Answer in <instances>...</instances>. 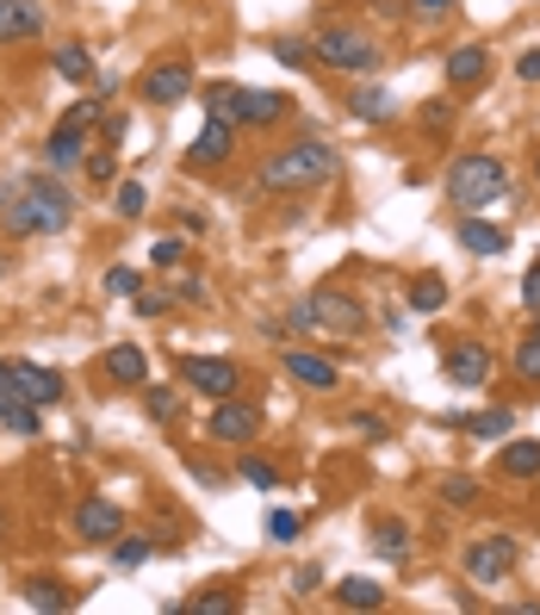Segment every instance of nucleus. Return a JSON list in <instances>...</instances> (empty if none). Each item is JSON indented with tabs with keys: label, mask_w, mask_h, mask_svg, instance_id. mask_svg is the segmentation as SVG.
I'll return each instance as SVG.
<instances>
[{
	"label": "nucleus",
	"mask_w": 540,
	"mask_h": 615,
	"mask_svg": "<svg viewBox=\"0 0 540 615\" xmlns=\"http://www.w3.org/2000/svg\"><path fill=\"white\" fill-rule=\"evenodd\" d=\"M75 218L62 181H7L0 187V231L7 236H57Z\"/></svg>",
	"instance_id": "f257e3e1"
},
{
	"label": "nucleus",
	"mask_w": 540,
	"mask_h": 615,
	"mask_svg": "<svg viewBox=\"0 0 540 615\" xmlns=\"http://www.w3.org/2000/svg\"><path fill=\"white\" fill-rule=\"evenodd\" d=\"M336 169H342L336 143L305 137V143H286L280 155H268V162H261V174H255V187H261V193H310V187H324Z\"/></svg>",
	"instance_id": "f03ea898"
},
{
	"label": "nucleus",
	"mask_w": 540,
	"mask_h": 615,
	"mask_svg": "<svg viewBox=\"0 0 540 615\" xmlns=\"http://www.w3.org/2000/svg\"><path fill=\"white\" fill-rule=\"evenodd\" d=\"M503 193H509V169L497 155H454L447 162V199L460 212H484V206H497Z\"/></svg>",
	"instance_id": "7ed1b4c3"
},
{
	"label": "nucleus",
	"mask_w": 540,
	"mask_h": 615,
	"mask_svg": "<svg viewBox=\"0 0 540 615\" xmlns=\"http://www.w3.org/2000/svg\"><path fill=\"white\" fill-rule=\"evenodd\" d=\"M310 57L336 69V76H367V69H379V44L367 32H354V25H324L310 38Z\"/></svg>",
	"instance_id": "20e7f679"
},
{
	"label": "nucleus",
	"mask_w": 540,
	"mask_h": 615,
	"mask_svg": "<svg viewBox=\"0 0 540 615\" xmlns=\"http://www.w3.org/2000/svg\"><path fill=\"white\" fill-rule=\"evenodd\" d=\"M516 559H521V541L516 535L466 541V572H472V584H503V578L516 572Z\"/></svg>",
	"instance_id": "39448f33"
},
{
	"label": "nucleus",
	"mask_w": 540,
	"mask_h": 615,
	"mask_svg": "<svg viewBox=\"0 0 540 615\" xmlns=\"http://www.w3.org/2000/svg\"><path fill=\"white\" fill-rule=\"evenodd\" d=\"M180 380L193 385V392H206V398H236L243 392V373H236V361H224V355H187V367H180Z\"/></svg>",
	"instance_id": "423d86ee"
},
{
	"label": "nucleus",
	"mask_w": 540,
	"mask_h": 615,
	"mask_svg": "<svg viewBox=\"0 0 540 615\" xmlns=\"http://www.w3.org/2000/svg\"><path fill=\"white\" fill-rule=\"evenodd\" d=\"M310 311H317V329H329V336H361L367 329V305L354 299V292H310Z\"/></svg>",
	"instance_id": "0eeeda50"
},
{
	"label": "nucleus",
	"mask_w": 540,
	"mask_h": 615,
	"mask_svg": "<svg viewBox=\"0 0 540 615\" xmlns=\"http://www.w3.org/2000/svg\"><path fill=\"white\" fill-rule=\"evenodd\" d=\"M442 373L454 385H484L491 380V348L479 343V336H460V343L442 348Z\"/></svg>",
	"instance_id": "6e6552de"
},
{
	"label": "nucleus",
	"mask_w": 540,
	"mask_h": 615,
	"mask_svg": "<svg viewBox=\"0 0 540 615\" xmlns=\"http://www.w3.org/2000/svg\"><path fill=\"white\" fill-rule=\"evenodd\" d=\"M187 94H193V62L187 57L155 62L150 76H143V100H150V106H180Z\"/></svg>",
	"instance_id": "1a4fd4ad"
},
{
	"label": "nucleus",
	"mask_w": 540,
	"mask_h": 615,
	"mask_svg": "<svg viewBox=\"0 0 540 615\" xmlns=\"http://www.w3.org/2000/svg\"><path fill=\"white\" fill-rule=\"evenodd\" d=\"M231 155H236V125L231 118H206L199 137L187 143V169H224Z\"/></svg>",
	"instance_id": "9d476101"
},
{
	"label": "nucleus",
	"mask_w": 540,
	"mask_h": 615,
	"mask_svg": "<svg viewBox=\"0 0 540 615\" xmlns=\"http://www.w3.org/2000/svg\"><path fill=\"white\" fill-rule=\"evenodd\" d=\"M286 118V94H273V88H243L236 94V131H268Z\"/></svg>",
	"instance_id": "9b49d317"
},
{
	"label": "nucleus",
	"mask_w": 540,
	"mask_h": 615,
	"mask_svg": "<svg viewBox=\"0 0 540 615\" xmlns=\"http://www.w3.org/2000/svg\"><path fill=\"white\" fill-rule=\"evenodd\" d=\"M75 535L81 541H118L125 535V510H118V503H106V498H81L75 503Z\"/></svg>",
	"instance_id": "f8f14e48"
},
{
	"label": "nucleus",
	"mask_w": 540,
	"mask_h": 615,
	"mask_svg": "<svg viewBox=\"0 0 540 615\" xmlns=\"http://www.w3.org/2000/svg\"><path fill=\"white\" fill-rule=\"evenodd\" d=\"M255 436H261V410L255 404H236V398H218L212 442H255Z\"/></svg>",
	"instance_id": "ddd939ff"
},
{
	"label": "nucleus",
	"mask_w": 540,
	"mask_h": 615,
	"mask_svg": "<svg viewBox=\"0 0 540 615\" xmlns=\"http://www.w3.org/2000/svg\"><path fill=\"white\" fill-rule=\"evenodd\" d=\"M280 367H286L298 385H310V392H336V380H342V367L329 361V355H310V348H286Z\"/></svg>",
	"instance_id": "4468645a"
},
{
	"label": "nucleus",
	"mask_w": 540,
	"mask_h": 615,
	"mask_svg": "<svg viewBox=\"0 0 540 615\" xmlns=\"http://www.w3.org/2000/svg\"><path fill=\"white\" fill-rule=\"evenodd\" d=\"M13 373H20V398H25V404H38V410H50V404L62 398V373H57V367L13 361Z\"/></svg>",
	"instance_id": "2eb2a0df"
},
{
	"label": "nucleus",
	"mask_w": 540,
	"mask_h": 615,
	"mask_svg": "<svg viewBox=\"0 0 540 615\" xmlns=\"http://www.w3.org/2000/svg\"><path fill=\"white\" fill-rule=\"evenodd\" d=\"M491 76V50L484 44H454L447 50V88H479Z\"/></svg>",
	"instance_id": "dca6fc26"
},
{
	"label": "nucleus",
	"mask_w": 540,
	"mask_h": 615,
	"mask_svg": "<svg viewBox=\"0 0 540 615\" xmlns=\"http://www.w3.org/2000/svg\"><path fill=\"white\" fill-rule=\"evenodd\" d=\"M81 155H87V125H69L62 118L57 131L44 137V169H75Z\"/></svg>",
	"instance_id": "f3484780"
},
{
	"label": "nucleus",
	"mask_w": 540,
	"mask_h": 615,
	"mask_svg": "<svg viewBox=\"0 0 540 615\" xmlns=\"http://www.w3.org/2000/svg\"><path fill=\"white\" fill-rule=\"evenodd\" d=\"M106 380L113 385H150V361L137 343H113L106 348Z\"/></svg>",
	"instance_id": "a211bd4d"
},
{
	"label": "nucleus",
	"mask_w": 540,
	"mask_h": 615,
	"mask_svg": "<svg viewBox=\"0 0 540 615\" xmlns=\"http://www.w3.org/2000/svg\"><path fill=\"white\" fill-rule=\"evenodd\" d=\"M44 32V13L32 0H0V44H20V38H38Z\"/></svg>",
	"instance_id": "6ab92c4d"
},
{
	"label": "nucleus",
	"mask_w": 540,
	"mask_h": 615,
	"mask_svg": "<svg viewBox=\"0 0 540 615\" xmlns=\"http://www.w3.org/2000/svg\"><path fill=\"white\" fill-rule=\"evenodd\" d=\"M348 118H361V125H391V118H398V94H386V88H354V94H348Z\"/></svg>",
	"instance_id": "aec40b11"
},
{
	"label": "nucleus",
	"mask_w": 540,
	"mask_h": 615,
	"mask_svg": "<svg viewBox=\"0 0 540 615\" xmlns=\"http://www.w3.org/2000/svg\"><path fill=\"white\" fill-rule=\"evenodd\" d=\"M447 429H466L472 442H497V436H509V429H516V410H509V404H497V410H479V417H447Z\"/></svg>",
	"instance_id": "412c9836"
},
{
	"label": "nucleus",
	"mask_w": 540,
	"mask_h": 615,
	"mask_svg": "<svg viewBox=\"0 0 540 615\" xmlns=\"http://www.w3.org/2000/svg\"><path fill=\"white\" fill-rule=\"evenodd\" d=\"M460 243H466V255H503V250H509V236H503L497 224H484L479 212L460 218Z\"/></svg>",
	"instance_id": "4be33fe9"
},
{
	"label": "nucleus",
	"mask_w": 540,
	"mask_h": 615,
	"mask_svg": "<svg viewBox=\"0 0 540 615\" xmlns=\"http://www.w3.org/2000/svg\"><path fill=\"white\" fill-rule=\"evenodd\" d=\"M497 473H503V479H535V473H540V442H528V436H521V442H503Z\"/></svg>",
	"instance_id": "5701e85b"
},
{
	"label": "nucleus",
	"mask_w": 540,
	"mask_h": 615,
	"mask_svg": "<svg viewBox=\"0 0 540 615\" xmlns=\"http://www.w3.org/2000/svg\"><path fill=\"white\" fill-rule=\"evenodd\" d=\"M442 305H447V280H442V274H416V280H410V311L435 317Z\"/></svg>",
	"instance_id": "b1692460"
},
{
	"label": "nucleus",
	"mask_w": 540,
	"mask_h": 615,
	"mask_svg": "<svg viewBox=\"0 0 540 615\" xmlns=\"http://www.w3.org/2000/svg\"><path fill=\"white\" fill-rule=\"evenodd\" d=\"M336 603H342V610H379L386 591H379L373 578H342V584H336Z\"/></svg>",
	"instance_id": "393cba45"
},
{
	"label": "nucleus",
	"mask_w": 540,
	"mask_h": 615,
	"mask_svg": "<svg viewBox=\"0 0 540 615\" xmlns=\"http://www.w3.org/2000/svg\"><path fill=\"white\" fill-rule=\"evenodd\" d=\"M50 62H57L62 81H87L94 76V50H87V44H57V57Z\"/></svg>",
	"instance_id": "a878e982"
},
{
	"label": "nucleus",
	"mask_w": 540,
	"mask_h": 615,
	"mask_svg": "<svg viewBox=\"0 0 540 615\" xmlns=\"http://www.w3.org/2000/svg\"><path fill=\"white\" fill-rule=\"evenodd\" d=\"M373 547H379L386 559H404L410 554V529L404 522H373Z\"/></svg>",
	"instance_id": "bb28decb"
},
{
	"label": "nucleus",
	"mask_w": 540,
	"mask_h": 615,
	"mask_svg": "<svg viewBox=\"0 0 540 615\" xmlns=\"http://www.w3.org/2000/svg\"><path fill=\"white\" fill-rule=\"evenodd\" d=\"M442 503L472 510V503H479V479H472V473H447V479H442Z\"/></svg>",
	"instance_id": "cd10ccee"
},
{
	"label": "nucleus",
	"mask_w": 540,
	"mask_h": 615,
	"mask_svg": "<svg viewBox=\"0 0 540 615\" xmlns=\"http://www.w3.org/2000/svg\"><path fill=\"white\" fill-rule=\"evenodd\" d=\"M25 603H32V610H69L75 596L62 591V584H50V578H32V584H25Z\"/></svg>",
	"instance_id": "c85d7f7f"
},
{
	"label": "nucleus",
	"mask_w": 540,
	"mask_h": 615,
	"mask_svg": "<svg viewBox=\"0 0 540 615\" xmlns=\"http://www.w3.org/2000/svg\"><path fill=\"white\" fill-rule=\"evenodd\" d=\"M113 206H118V218H143L150 212V187H143V181H118Z\"/></svg>",
	"instance_id": "c756f323"
},
{
	"label": "nucleus",
	"mask_w": 540,
	"mask_h": 615,
	"mask_svg": "<svg viewBox=\"0 0 540 615\" xmlns=\"http://www.w3.org/2000/svg\"><path fill=\"white\" fill-rule=\"evenodd\" d=\"M143 404H150V423H174V417H180V392H174V385H150Z\"/></svg>",
	"instance_id": "7c9ffc66"
},
{
	"label": "nucleus",
	"mask_w": 540,
	"mask_h": 615,
	"mask_svg": "<svg viewBox=\"0 0 540 615\" xmlns=\"http://www.w3.org/2000/svg\"><path fill=\"white\" fill-rule=\"evenodd\" d=\"M143 559H150V541H143V535H118L113 541V566H118V572H137Z\"/></svg>",
	"instance_id": "2f4dec72"
},
{
	"label": "nucleus",
	"mask_w": 540,
	"mask_h": 615,
	"mask_svg": "<svg viewBox=\"0 0 540 615\" xmlns=\"http://www.w3.org/2000/svg\"><path fill=\"white\" fill-rule=\"evenodd\" d=\"M0 429H13V436H38V404L13 398L7 410H0Z\"/></svg>",
	"instance_id": "473e14b6"
},
{
	"label": "nucleus",
	"mask_w": 540,
	"mask_h": 615,
	"mask_svg": "<svg viewBox=\"0 0 540 615\" xmlns=\"http://www.w3.org/2000/svg\"><path fill=\"white\" fill-rule=\"evenodd\" d=\"M236 479H243V485H255V491H273V485H280V473H273L268 461H255V454H243V461H236Z\"/></svg>",
	"instance_id": "72a5a7b5"
},
{
	"label": "nucleus",
	"mask_w": 540,
	"mask_h": 615,
	"mask_svg": "<svg viewBox=\"0 0 540 615\" xmlns=\"http://www.w3.org/2000/svg\"><path fill=\"white\" fill-rule=\"evenodd\" d=\"M81 169H87V181H94V187H106V181L118 174V155H113V143H106V150H87V155H81Z\"/></svg>",
	"instance_id": "f704fd0d"
},
{
	"label": "nucleus",
	"mask_w": 540,
	"mask_h": 615,
	"mask_svg": "<svg viewBox=\"0 0 540 615\" xmlns=\"http://www.w3.org/2000/svg\"><path fill=\"white\" fill-rule=\"evenodd\" d=\"M236 94H243V88H231V81H212V88H206V106H212V118H231V125H236Z\"/></svg>",
	"instance_id": "c9c22d12"
},
{
	"label": "nucleus",
	"mask_w": 540,
	"mask_h": 615,
	"mask_svg": "<svg viewBox=\"0 0 540 615\" xmlns=\"http://www.w3.org/2000/svg\"><path fill=\"white\" fill-rule=\"evenodd\" d=\"M273 62H286V69H310V44L305 38H273Z\"/></svg>",
	"instance_id": "e433bc0d"
},
{
	"label": "nucleus",
	"mask_w": 540,
	"mask_h": 615,
	"mask_svg": "<svg viewBox=\"0 0 540 615\" xmlns=\"http://www.w3.org/2000/svg\"><path fill=\"white\" fill-rule=\"evenodd\" d=\"M416 125H423L429 137H442V131H454V106L447 100H429L423 113H416Z\"/></svg>",
	"instance_id": "4c0bfd02"
},
{
	"label": "nucleus",
	"mask_w": 540,
	"mask_h": 615,
	"mask_svg": "<svg viewBox=\"0 0 540 615\" xmlns=\"http://www.w3.org/2000/svg\"><path fill=\"white\" fill-rule=\"evenodd\" d=\"M106 292H118V299H137V292H143V274L118 262V268H106Z\"/></svg>",
	"instance_id": "58836bf2"
},
{
	"label": "nucleus",
	"mask_w": 540,
	"mask_h": 615,
	"mask_svg": "<svg viewBox=\"0 0 540 615\" xmlns=\"http://www.w3.org/2000/svg\"><path fill=\"white\" fill-rule=\"evenodd\" d=\"M516 373L528 385H540V336H521V348H516Z\"/></svg>",
	"instance_id": "ea45409f"
},
{
	"label": "nucleus",
	"mask_w": 540,
	"mask_h": 615,
	"mask_svg": "<svg viewBox=\"0 0 540 615\" xmlns=\"http://www.w3.org/2000/svg\"><path fill=\"white\" fill-rule=\"evenodd\" d=\"M150 262L155 268H180V262H187V236H162V243L150 250Z\"/></svg>",
	"instance_id": "a19ab883"
},
{
	"label": "nucleus",
	"mask_w": 540,
	"mask_h": 615,
	"mask_svg": "<svg viewBox=\"0 0 540 615\" xmlns=\"http://www.w3.org/2000/svg\"><path fill=\"white\" fill-rule=\"evenodd\" d=\"M174 299H180V305H206L212 292H206V280H199V274H180V280H174Z\"/></svg>",
	"instance_id": "79ce46f5"
},
{
	"label": "nucleus",
	"mask_w": 540,
	"mask_h": 615,
	"mask_svg": "<svg viewBox=\"0 0 540 615\" xmlns=\"http://www.w3.org/2000/svg\"><path fill=\"white\" fill-rule=\"evenodd\" d=\"M187 610H193V615H231V610H236V596H231V591H206L199 603H187Z\"/></svg>",
	"instance_id": "37998d69"
},
{
	"label": "nucleus",
	"mask_w": 540,
	"mask_h": 615,
	"mask_svg": "<svg viewBox=\"0 0 540 615\" xmlns=\"http://www.w3.org/2000/svg\"><path fill=\"white\" fill-rule=\"evenodd\" d=\"M298 529H305V522L292 517V510H273L268 517V541H298Z\"/></svg>",
	"instance_id": "c03bdc74"
},
{
	"label": "nucleus",
	"mask_w": 540,
	"mask_h": 615,
	"mask_svg": "<svg viewBox=\"0 0 540 615\" xmlns=\"http://www.w3.org/2000/svg\"><path fill=\"white\" fill-rule=\"evenodd\" d=\"M99 106H106V100H99V94H87V100H75V106H69L62 118H69V125H94V118H99Z\"/></svg>",
	"instance_id": "a18cd8bd"
},
{
	"label": "nucleus",
	"mask_w": 540,
	"mask_h": 615,
	"mask_svg": "<svg viewBox=\"0 0 540 615\" xmlns=\"http://www.w3.org/2000/svg\"><path fill=\"white\" fill-rule=\"evenodd\" d=\"M521 305L540 311V262H528V274H521Z\"/></svg>",
	"instance_id": "49530a36"
},
{
	"label": "nucleus",
	"mask_w": 540,
	"mask_h": 615,
	"mask_svg": "<svg viewBox=\"0 0 540 615\" xmlns=\"http://www.w3.org/2000/svg\"><path fill=\"white\" fill-rule=\"evenodd\" d=\"M348 429H354V436H367V442H386V436H391L379 417H348Z\"/></svg>",
	"instance_id": "de8ad7c7"
},
{
	"label": "nucleus",
	"mask_w": 540,
	"mask_h": 615,
	"mask_svg": "<svg viewBox=\"0 0 540 615\" xmlns=\"http://www.w3.org/2000/svg\"><path fill=\"white\" fill-rule=\"evenodd\" d=\"M20 398V373H13V361H0V410Z\"/></svg>",
	"instance_id": "09e8293b"
},
{
	"label": "nucleus",
	"mask_w": 540,
	"mask_h": 615,
	"mask_svg": "<svg viewBox=\"0 0 540 615\" xmlns=\"http://www.w3.org/2000/svg\"><path fill=\"white\" fill-rule=\"evenodd\" d=\"M516 76H521V81H540V44L516 57Z\"/></svg>",
	"instance_id": "8fccbe9b"
},
{
	"label": "nucleus",
	"mask_w": 540,
	"mask_h": 615,
	"mask_svg": "<svg viewBox=\"0 0 540 615\" xmlns=\"http://www.w3.org/2000/svg\"><path fill=\"white\" fill-rule=\"evenodd\" d=\"M131 305L143 311V317H162V311H168V299H162V292H137Z\"/></svg>",
	"instance_id": "3c124183"
},
{
	"label": "nucleus",
	"mask_w": 540,
	"mask_h": 615,
	"mask_svg": "<svg viewBox=\"0 0 540 615\" xmlns=\"http://www.w3.org/2000/svg\"><path fill=\"white\" fill-rule=\"evenodd\" d=\"M410 7H416L423 20H442V13H454V7H460V0H410Z\"/></svg>",
	"instance_id": "603ef678"
},
{
	"label": "nucleus",
	"mask_w": 540,
	"mask_h": 615,
	"mask_svg": "<svg viewBox=\"0 0 540 615\" xmlns=\"http://www.w3.org/2000/svg\"><path fill=\"white\" fill-rule=\"evenodd\" d=\"M286 324H292V329H317V311H310V299H305V305H292V311H286Z\"/></svg>",
	"instance_id": "864d4df0"
},
{
	"label": "nucleus",
	"mask_w": 540,
	"mask_h": 615,
	"mask_svg": "<svg viewBox=\"0 0 540 615\" xmlns=\"http://www.w3.org/2000/svg\"><path fill=\"white\" fill-rule=\"evenodd\" d=\"M528 336H540V311H535V329H528Z\"/></svg>",
	"instance_id": "5fc2aeb1"
},
{
	"label": "nucleus",
	"mask_w": 540,
	"mask_h": 615,
	"mask_svg": "<svg viewBox=\"0 0 540 615\" xmlns=\"http://www.w3.org/2000/svg\"><path fill=\"white\" fill-rule=\"evenodd\" d=\"M0 535H7V510H0Z\"/></svg>",
	"instance_id": "6e6d98bb"
},
{
	"label": "nucleus",
	"mask_w": 540,
	"mask_h": 615,
	"mask_svg": "<svg viewBox=\"0 0 540 615\" xmlns=\"http://www.w3.org/2000/svg\"><path fill=\"white\" fill-rule=\"evenodd\" d=\"M535 181H540V155H535Z\"/></svg>",
	"instance_id": "4d7b16f0"
},
{
	"label": "nucleus",
	"mask_w": 540,
	"mask_h": 615,
	"mask_svg": "<svg viewBox=\"0 0 540 615\" xmlns=\"http://www.w3.org/2000/svg\"><path fill=\"white\" fill-rule=\"evenodd\" d=\"M0 274H7V255H0Z\"/></svg>",
	"instance_id": "13d9d810"
},
{
	"label": "nucleus",
	"mask_w": 540,
	"mask_h": 615,
	"mask_svg": "<svg viewBox=\"0 0 540 615\" xmlns=\"http://www.w3.org/2000/svg\"><path fill=\"white\" fill-rule=\"evenodd\" d=\"M535 479H540V473H535Z\"/></svg>",
	"instance_id": "bf43d9fd"
}]
</instances>
